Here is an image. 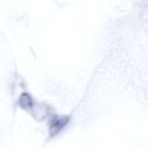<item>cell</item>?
<instances>
[{
  "instance_id": "1",
  "label": "cell",
  "mask_w": 148,
  "mask_h": 148,
  "mask_svg": "<svg viewBox=\"0 0 148 148\" xmlns=\"http://www.w3.org/2000/svg\"><path fill=\"white\" fill-rule=\"evenodd\" d=\"M69 121V118L65 117V118H58V117H54L51 121H50V126H49V131L51 135L56 134L57 133L60 132V130L68 123Z\"/></svg>"
},
{
  "instance_id": "2",
  "label": "cell",
  "mask_w": 148,
  "mask_h": 148,
  "mask_svg": "<svg viewBox=\"0 0 148 148\" xmlns=\"http://www.w3.org/2000/svg\"><path fill=\"white\" fill-rule=\"evenodd\" d=\"M18 103L20 105V107L23 108H29L32 106V100H31L30 96L28 94L23 93L20 96Z\"/></svg>"
}]
</instances>
